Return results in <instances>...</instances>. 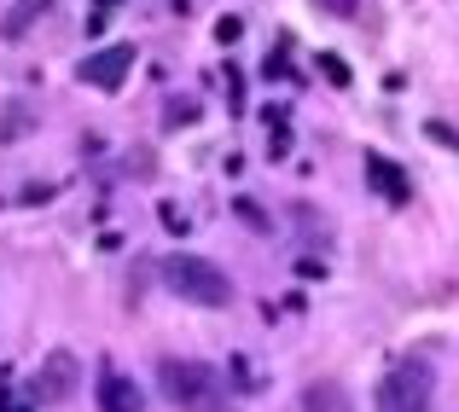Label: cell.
Wrapping results in <instances>:
<instances>
[{
    "label": "cell",
    "instance_id": "obj_6",
    "mask_svg": "<svg viewBox=\"0 0 459 412\" xmlns=\"http://www.w3.org/2000/svg\"><path fill=\"white\" fill-rule=\"evenodd\" d=\"M367 186L378 192L384 203H413V180H407V168L395 163V157H384V151H367Z\"/></svg>",
    "mask_w": 459,
    "mask_h": 412
},
{
    "label": "cell",
    "instance_id": "obj_5",
    "mask_svg": "<svg viewBox=\"0 0 459 412\" xmlns=\"http://www.w3.org/2000/svg\"><path fill=\"white\" fill-rule=\"evenodd\" d=\"M134 70V41H117V47H93L88 58L76 64V82L82 88H100V93H117Z\"/></svg>",
    "mask_w": 459,
    "mask_h": 412
},
{
    "label": "cell",
    "instance_id": "obj_18",
    "mask_svg": "<svg viewBox=\"0 0 459 412\" xmlns=\"http://www.w3.org/2000/svg\"><path fill=\"white\" fill-rule=\"evenodd\" d=\"M297 273H303V279H320V273H325V262H314V256H303V262H297Z\"/></svg>",
    "mask_w": 459,
    "mask_h": 412
},
{
    "label": "cell",
    "instance_id": "obj_19",
    "mask_svg": "<svg viewBox=\"0 0 459 412\" xmlns=\"http://www.w3.org/2000/svg\"><path fill=\"white\" fill-rule=\"evenodd\" d=\"M0 412H30V407H18L12 395H0Z\"/></svg>",
    "mask_w": 459,
    "mask_h": 412
},
{
    "label": "cell",
    "instance_id": "obj_16",
    "mask_svg": "<svg viewBox=\"0 0 459 412\" xmlns=\"http://www.w3.org/2000/svg\"><path fill=\"white\" fill-rule=\"evenodd\" d=\"M233 210H238V215H245V221H250V227H268V221H262V210H256V198H238V203H233Z\"/></svg>",
    "mask_w": 459,
    "mask_h": 412
},
{
    "label": "cell",
    "instance_id": "obj_10",
    "mask_svg": "<svg viewBox=\"0 0 459 412\" xmlns=\"http://www.w3.org/2000/svg\"><path fill=\"white\" fill-rule=\"evenodd\" d=\"M198 123V99H169L163 105V128H192Z\"/></svg>",
    "mask_w": 459,
    "mask_h": 412
},
{
    "label": "cell",
    "instance_id": "obj_11",
    "mask_svg": "<svg viewBox=\"0 0 459 412\" xmlns=\"http://www.w3.org/2000/svg\"><path fill=\"white\" fill-rule=\"evenodd\" d=\"M320 70H325V82H332V88H349V64L337 53H320Z\"/></svg>",
    "mask_w": 459,
    "mask_h": 412
},
{
    "label": "cell",
    "instance_id": "obj_17",
    "mask_svg": "<svg viewBox=\"0 0 459 412\" xmlns=\"http://www.w3.org/2000/svg\"><path fill=\"white\" fill-rule=\"evenodd\" d=\"M157 215H163V227H169V233H186V215H180V210H169V203H163Z\"/></svg>",
    "mask_w": 459,
    "mask_h": 412
},
{
    "label": "cell",
    "instance_id": "obj_15",
    "mask_svg": "<svg viewBox=\"0 0 459 412\" xmlns=\"http://www.w3.org/2000/svg\"><path fill=\"white\" fill-rule=\"evenodd\" d=\"M430 140H437V145H448V151H459V134H454L448 123H430Z\"/></svg>",
    "mask_w": 459,
    "mask_h": 412
},
{
    "label": "cell",
    "instance_id": "obj_3",
    "mask_svg": "<svg viewBox=\"0 0 459 412\" xmlns=\"http://www.w3.org/2000/svg\"><path fill=\"white\" fill-rule=\"evenodd\" d=\"M372 407L378 412H437V372L430 360H402L378 378L372 390Z\"/></svg>",
    "mask_w": 459,
    "mask_h": 412
},
{
    "label": "cell",
    "instance_id": "obj_9",
    "mask_svg": "<svg viewBox=\"0 0 459 412\" xmlns=\"http://www.w3.org/2000/svg\"><path fill=\"white\" fill-rule=\"evenodd\" d=\"M303 412H355V401H349V390L337 378H314L303 390Z\"/></svg>",
    "mask_w": 459,
    "mask_h": 412
},
{
    "label": "cell",
    "instance_id": "obj_1",
    "mask_svg": "<svg viewBox=\"0 0 459 412\" xmlns=\"http://www.w3.org/2000/svg\"><path fill=\"white\" fill-rule=\"evenodd\" d=\"M163 285L180 302H192V308H227L233 302V279L215 268L210 256H192V250H169L163 256Z\"/></svg>",
    "mask_w": 459,
    "mask_h": 412
},
{
    "label": "cell",
    "instance_id": "obj_2",
    "mask_svg": "<svg viewBox=\"0 0 459 412\" xmlns=\"http://www.w3.org/2000/svg\"><path fill=\"white\" fill-rule=\"evenodd\" d=\"M157 390H163L180 412H221L227 407L221 372L204 366V360H157Z\"/></svg>",
    "mask_w": 459,
    "mask_h": 412
},
{
    "label": "cell",
    "instance_id": "obj_13",
    "mask_svg": "<svg viewBox=\"0 0 459 412\" xmlns=\"http://www.w3.org/2000/svg\"><path fill=\"white\" fill-rule=\"evenodd\" d=\"M320 12H332V18H360V0H314Z\"/></svg>",
    "mask_w": 459,
    "mask_h": 412
},
{
    "label": "cell",
    "instance_id": "obj_4",
    "mask_svg": "<svg viewBox=\"0 0 459 412\" xmlns=\"http://www.w3.org/2000/svg\"><path fill=\"white\" fill-rule=\"evenodd\" d=\"M82 390V366H76V355L70 348H53V355L41 360V372L30 378V401H41V407H58V401H70V395Z\"/></svg>",
    "mask_w": 459,
    "mask_h": 412
},
{
    "label": "cell",
    "instance_id": "obj_14",
    "mask_svg": "<svg viewBox=\"0 0 459 412\" xmlns=\"http://www.w3.org/2000/svg\"><path fill=\"white\" fill-rule=\"evenodd\" d=\"M238 35H245V23H238V18H221V23H215V41H221V47H233Z\"/></svg>",
    "mask_w": 459,
    "mask_h": 412
},
{
    "label": "cell",
    "instance_id": "obj_7",
    "mask_svg": "<svg viewBox=\"0 0 459 412\" xmlns=\"http://www.w3.org/2000/svg\"><path fill=\"white\" fill-rule=\"evenodd\" d=\"M93 401H100V412H146V395H140L123 372H111V366H105L100 383H93Z\"/></svg>",
    "mask_w": 459,
    "mask_h": 412
},
{
    "label": "cell",
    "instance_id": "obj_8",
    "mask_svg": "<svg viewBox=\"0 0 459 412\" xmlns=\"http://www.w3.org/2000/svg\"><path fill=\"white\" fill-rule=\"evenodd\" d=\"M53 6H58V0H12L6 18H0V35H6V41H23V35H30Z\"/></svg>",
    "mask_w": 459,
    "mask_h": 412
},
{
    "label": "cell",
    "instance_id": "obj_20",
    "mask_svg": "<svg viewBox=\"0 0 459 412\" xmlns=\"http://www.w3.org/2000/svg\"><path fill=\"white\" fill-rule=\"evenodd\" d=\"M100 6H111V0H100Z\"/></svg>",
    "mask_w": 459,
    "mask_h": 412
},
{
    "label": "cell",
    "instance_id": "obj_12",
    "mask_svg": "<svg viewBox=\"0 0 459 412\" xmlns=\"http://www.w3.org/2000/svg\"><path fill=\"white\" fill-rule=\"evenodd\" d=\"M227 105H233V116L245 111V76H238V64H227Z\"/></svg>",
    "mask_w": 459,
    "mask_h": 412
}]
</instances>
